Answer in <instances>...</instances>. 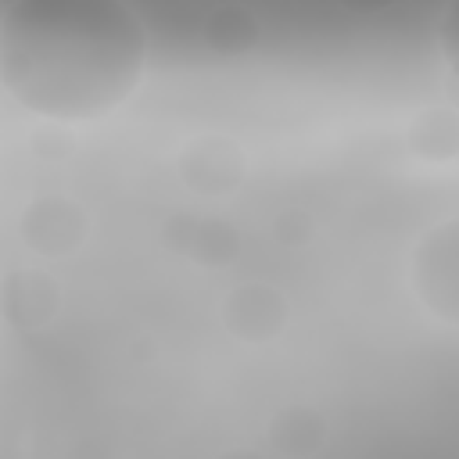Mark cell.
Wrapping results in <instances>:
<instances>
[{
  "instance_id": "6da1fadb",
  "label": "cell",
  "mask_w": 459,
  "mask_h": 459,
  "mask_svg": "<svg viewBox=\"0 0 459 459\" xmlns=\"http://www.w3.org/2000/svg\"><path fill=\"white\" fill-rule=\"evenodd\" d=\"M147 68V25L115 0H18L0 11V82L29 115L100 118Z\"/></svg>"
},
{
  "instance_id": "7a4b0ae2",
  "label": "cell",
  "mask_w": 459,
  "mask_h": 459,
  "mask_svg": "<svg viewBox=\"0 0 459 459\" xmlns=\"http://www.w3.org/2000/svg\"><path fill=\"white\" fill-rule=\"evenodd\" d=\"M409 290L441 323L459 326V215L420 233L409 251Z\"/></svg>"
},
{
  "instance_id": "3957f363",
  "label": "cell",
  "mask_w": 459,
  "mask_h": 459,
  "mask_svg": "<svg viewBox=\"0 0 459 459\" xmlns=\"http://www.w3.org/2000/svg\"><path fill=\"white\" fill-rule=\"evenodd\" d=\"M176 179L204 201H219L240 190L247 179V154L233 136L201 133L186 140L176 154Z\"/></svg>"
},
{
  "instance_id": "277c9868",
  "label": "cell",
  "mask_w": 459,
  "mask_h": 459,
  "mask_svg": "<svg viewBox=\"0 0 459 459\" xmlns=\"http://www.w3.org/2000/svg\"><path fill=\"white\" fill-rule=\"evenodd\" d=\"M18 237L36 258H68L86 244L90 215L68 194H36L18 215Z\"/></svg>"
},
{
  "instance_id": "5b68a950",
  "label": "cell",
  "mask_w": 459,
  "mask_h": 459,
  "mask_svg": "<svg viewBox=\"0 0 459 459\" xmlns=\"http://www.w3.org/2000/svg\"><path fill=\"white\" fill-rule=\"evenodd\" d=\"M290 323V301L280 287L265 280L237 283L222 298V326L240 344H269Z\"/></svg>"
},
{
  "instance_id": "8992f818",
  "label": "cell",
  "mask_w": 459,
  "mask_h": 459,
  "mask_svg": "<svg viewBox=\"0 0 459 459\" xmlns=\"http://www.w3.org/2000/svg\"><path fill=\"white\" fill-rule=\"evenodd\" d=\"M165 247L176 255L201 262V265H226L240 251V233L233 222L219 215H197V212H179L161 226Z\"/></svg>"
},
{
  "instance_id": "52a82bcc",
  "label": "cell",
  "mask_w": 459,
  "mask_h": 459,
  "mask_svg": "<svg viewBox=\"0 0 459 459\" xmlns=\"http://www.w3.org/2000/svg\"><path fill=\"white\" fill-rule=\"evenodd\" d=\"M61 312V287L39 265H18L4 276V319L14 330H43Z\"/></svg>"
},
{
  "instance_id": "ba28073f",
  "label": "cell",
  "mask_w": 459,
  "mask_h": 459,
  "mask_svg": "<svg viewBox=\"0 0 459 459\" xmlns=\"http://www.w3.org/2000/svg\"><path fill=\"white\" fill-rule=\"evenodd\" d=\"M330 437L326 416L308 402H287L265 420V441L283 459H312Z\"/></svg>"
},
{
  "instance_id": "9c48e42d",
  "label": "cell",
  "mask_w": 459,
  "mask_h": 459,
  "mask_svg": "<svg viewBox=\"0 0 459 459\" xmlns=\"http://www.w3.org/2000/svg\"><path fill=\"white\" fill-rule=\"evenodd\" d=\"M405 147L412 158L427 165H445L459 158V111L452 108H423L405 126Z\"/></svg>"
},
{
  "instance_id": "30bf717a",
  "label": "cell",
  "mask_w": 459,
  "mask_h": 459,
  "mask_svg": "<svg viewBox=\"0 0 459 459\" xmlns=\"http://www.w3.org/2000/svg\"><path fill=\"white\" fill-rule=\"evenodd\" d=\"M204 39L219 54H240L258 39V18L244 7H226L204 18Z\"/></svg>"
},
{
  "instance_id": "8fae6325",
  "label": "cell",
  "mask_w": 459,
  "mask_h": 459,
  "mask_svg": "<svg viewBox=\"0 0 459 459\" xmlns=\"http://www.w3.org/2000/svg\"><path fill=\"white\" fill-rule=\"evenodd\" d=\"M434 47H437V57H441V65L448 68V75L459 82V4H452V7H445V11L437 14Z\"/></svg>"
},
{
  "instance_id": "7c38bea8",
  "label": "cell",
  "mask_w": 459,
  "mask_h": 459,
  "mask_svg": "<svg viewBox=\"0 0 459 459\" xmlns=\"http://www.w3.org/2000/svg\"><path fill=\"white\" fill-rule=\"evenodd\" d=\"M273 237L287 247H301L316 237V219L308 208H283L276 219H273Z\"/></svg>"
},
{
  "instance_id": "4fadbf2b",
  "label": "cell",
  "mask_w": 459,
  "mask_h": 459,
  "mask_svg": "<svg viewBox=\"0 0 459 459\" xmlns=\"http://www.w3.org/2000/svg\"><path fill=\"white\" fill-rule=\"evenodd\" d=\"M215 459H265V455H262V452H255V448H247V445H237V448L219 452Z\"/></svg>"
}]
</instances>
